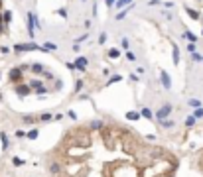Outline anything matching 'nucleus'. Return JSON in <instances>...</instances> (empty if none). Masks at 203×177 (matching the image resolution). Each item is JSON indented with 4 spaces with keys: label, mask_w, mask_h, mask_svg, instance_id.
<instances>
[{
    "label": "nucleus",
    "mask_w": 203,
    "mask_h": 177,
    "mask_svg": "<svg viewBox=\"0 0 203 177\" xmlns=\"http://www.w3.org/2000/svg\"><path fill=\"white\" fill-rule=\"evenodd\" d=\"M61 88H63V83H61V81H55V91H61Z\"/></svg>",
    "instance_id": "nucleus-41"
},
{
    "label": "nucleus",
    "mask_w": 203,
    "mask_h": 177,
    "mask_svg": "<svg viewBox=\"0 0 203 177\" xmlns=\"http://www.w3.org/2000/svg\"><path fill=\"white\" fill-rule=\"evenodd\" d=\"M22 120L26 122V124H34V122L38 120V118H36V116H32V114H26V116H22Z\"/></svg>",
    "instance_id": "nucleus-22"
},
{
    "label": "nucleus",
    "mask_w": 203,
    "mask_h": 177,
    "mask_svg": "<svg viewBox=\"0 0 203 177\" xmlns=\"http://www.w3.org/2000/svg\"><path fill=\"white\" fill-rule=\"evenodd\" d=\"M81 88H83V81H81V79H79V81H77V83H75V92H79V91H81Z\"/></svg>",
    "instance_id": "nucleus-38"
},
{
    "label": "nucleus",
    "mask_w": 203,
    "mask_h": 177,
    "mask_svg": "<svg viewBox=\"0 0 203 177\" xmlns=\"http://www.w3.org/2000/svg\"><path fill=\"white\" fill-rule=\"evenodd\" d=\"M193 116H195V118H201V116H203V108H201V106H199V108H195Z\"/></svg>",
    "instance_id": "nucleus-34"
},
{
    "label": "nucleus",
    "mask_w": 203,
    "mask_h": 177,
    "mask_svg": "<svg viewBox=\"0 0 203 177\" xmlns=\"http://www.w3.org/2000/svg\"><path fill=\"white\" fill-rule=\"evenodd\" d=\"M40 136V132H38V128L36 130H30V132H28V140H36V138Z\"/></svg>",
    "instance_id": "nucleus-24"
},
{
    "label": "nucleus",
    "mask_w": 203,
    "mask_h": 177,
    "mask_svg": "<svg viewBox=\"0 0 203 177\" xmlns=\"http://www.w3.org/2000/svg\"><path fill=\"white\" fill-rule=\"evenodd\" d=\"M44 79H45V81H49V79L53 81V73H51V71H44Z\"/></svg>",
    "instance_id": "nucleus-33"
},
{
    "label": "nucleus",
    "mask_w": 203,
    "mask_h": 177,
    "mask_svg": "<svg viewBox=\"0 0 203 177\" xmlns=\"http://www.w3.org/2000/svg\"><path fill=\"white\" fill-rule=\"evenodd\" d=\"M6 26H8L6 22H0V33H4V32H6Z\"/></svg>",
    "instance_id": "nucleus-39"
},
{
    "label": "nucleus",
    "mask_w": 203,
    "mask_h": 177,
    "mask_svg": "<svg viewBox=\"0 0 203 177\" xmlns=\"http://www.w3.org/2000/svg\"><path fill=\"white\" fill-rule=\"evenodd\" d=\"M126 59H128V61H136V55L132 51H126Z\"/></svg>",
    "instance_id": "nucleus-36"
},
{
    "label": "nucleus",
    "mask_w": 203,
    "mask_h": 177,
    "mask_svg": "<svg viewBox=\"0 0 203 177\" xmlns=\"http://www.w3.org/2000/svg\"><path fill=\"white\" fill-rule=\"evenodd\" d=\"M28 33H30V37L36 36V16H34V12H28Z\"/></svg>",
    "instance_id": "nucleus-6"
},
{
    "label": "nucleus",
    "mask_w": 203,
    "mask_h": 177,
    "mask_svg": "<svg viewBox=\"0 0 203 177\" xmlns=\"http://www.w3.org/2000/svg\"><path fill=\"white\" fill-rule=\"evenodd\" d=\"M160 83H162V87L166 88V91L172 88V77H170L168 71H160Z\"/></svg>",
    "instance_id": "nucleus-4"
},
{
    "label": "nucleus",
    "mask_w": 203,
    "mask_h": 177,
    "mask_svg": "<svg viewBox=\"0 0 203 177\" xmlns=\"http://www.w3.org/2000/svg\"><path fill=\"white\" fill-rule=\"evenodd\" d=\"M184 36H185V37H187V40H189V41H193V43H195V41H197V37H195V36H193V33H191V32H185V33H184Z\"/></svg>",
    "instance_id": "nucleus-30"
},
{
    "label": "nucleus",
    "mask_w": 203,
    "mask_h": 177,
    "mask_svg": "<svg viewBox=\"0 0 203 177\" xmlns=\"http://www.w3.org/2000/svg\"><path fill=\"white\" fill-rule=\"evenodd\" d=\"M10 20H12V14H10L8 10H4V22H6V24H10Z\"/></svg>",
    "instance_id": "nucleus-32"
},
{
    "label": "nucleus",
    "mask_w": 203,
    "mask_h": 177,
    "mask_svg": "<svg viewBox=\"0 0 203 177\" xmlns=\"http://www.w3.org/2000/svg\"><path fill=\"white\" fill-rule=\"evenodd\" d=\"M51 118H55V116H51V114H49V112H44V114L40 116V120H41V122H49V120H51Z\"/></svg>",
    "instance_id": "nucleus-27"
},
{
    "label": "nucleus",
    "mask_w": 203,
    "mask_h": 177,
    "mask_svg": "<svg viewBox=\"0 0 203 177\" xmlns=\"http://www.w3.org/2000/svg\"><path fill=\"white\" fill-rule=\"evenodd\" d=\"M128 4H132V0H117L114 8H117V10H121V8H126Z\"/></svg>",
    "instance_id": "nucleus-18"
},
{
    "label": "nucleus",
    "mask_w": 203,
    "mask_h": 177,
    "mask_svg": "<svg viewBox=\"0 0 203 177\" xmlns=\"http://www.w3.org/2000/svg\"><path fill=\"white\" fill-rule=\"evenodd\" d=\"M105 128V122L103 120H93L91 122V130H103Z\"/></svg>",
    "instance_id": "nucleus-16"
},
{
    "label": "nucleus",
    "mask_w": 203,
    "mask_h": 177,
    "mask_svg": "<svg viewBox=\"0 0 203 177\" xmlns=\"http://www.w3.org/2000/svg\"><path fill=\"white\" fill-rule=\"evenodd\" d=\"M22 75H24V69L22 67H14V69H10V81L12 83H18V81H22Z\"/></svg>",
    "instance_id": "nucleus-5"
},
{
    "label": "nucleus",
    "mask_w": 203,
    "mask_h": 177,
    "mask_svg": "<svg viewBox=\"0 0 203 177\" xmlns=\"http://www.w3.org/2000/svg\"><path fill=\"white\" fill-rule=\"evenodd\" d=\"M105 2H107V6H109V8H113L114 4H117V0H105Z\"/></svg>",
    "instance_id": "nucleus-42"
},
{
    "label": "nucleus",
    "mask_w": 203,
    "mask_h": 177,
    "mask_svg": "<svg viewBox=\"0 0 203 177\" xmlns=\"http://www.w3.org/2000/svg\"><path fill=\"white\" fill-rule=\"evenodd\" d=\"M140 118H142V114H140V112H134V110H128V112H126V120L136 122V120H140Z\"/></svg>",
    "instance_id": "nucleus-13"
},
{
    "label": "nucleus",
    "mask_w": 203,
    "mask_h": 177,
    "mask_svg": "<svg viewBox=\"0 0 203 177\" xmlns=\"http://www.w3.org/2000/svg\"><path fill=\"white\" fill-rule=\"evenodd\" d=\"M109 57L110 59H118V57H121V49H117V47L109 49Z\"/></svg>",
    "instance_id": "nucleus-20"
},
{
    "label": "nucleus",
    "mask_w": 203,
    "mask_h": 177,
    "mask_svg": "<svg viewBox=\"0 0 203 177\" xmlns=\"http://www.w3.org/2000/svg\"><path fill=\"white\" fill-rule=\"evenodd\" d=\"M45 49H47V51H55L57 49V43H51V41H45V45H44Z\"/></svg>",
    "instance_id": "nucleus-25"
},
{
    "label": "nucleus",
    "mask_w": 203,
    "mask_h": 177,
    "mask_svg": "<svg viewBox=\"0 0 203 177\" xmlns=\"http://www.w3.org/2000/svg\"><path fill=\"white\" fill-rule=\"evenodd\" d=\"M79 49H81V43H79V41H77V43H73V51H79Z\"/></svg>",
    "instance_id": "nucleus-43"
},
{
    "label": "nucleus",
    "mask_w": 203,
    "mask_h": 177,
    "mask_svg": "<svg viewBox=\"0 0 203 177\" xmlns=\"http://www.w3.org/2000/svg\"><path fill=\"white\" fill-rule=\"evenodd\" d=\"M121 81H122V75H113V77H110L109 81H107V87L113 85V83H121Z\"/></svg>",
    "instance_id": "nucleus-21"
},
{
    "label": "nucleus",
    "mask_w": 203,
    "mask_h": 177,
    "mask_svg": "<svg viewBox=\"0 0 203 177\" xmlns=\"http://www.w3.org/2000/svg\"><path fill=\"white\" fill-rule=\"evenodd\" d=\"M187 49H189V53H193V51H195V43H193V41H191V43H187Z\"/></svg>",
    "instance_id": "nucleus-40"
},
{
    "label": "nucleus",
    "mask_w": 203,
    "mask_h": 177,
    "mask_svg": "<svg viewBox=\"0 0 203 177\" xmlns=\"http://www.w3.org/2000/svg\"><path fill=\"white\" fill-rule=\"evenodd\" d=\"M158 124L162 126V128H173V124H176V122H173L172 118H166V120H160Z\"/></svg>",
    "instance_id": "nucleus-15"
},
{
    "label": "nucleus",
    "mask_w": 203,
    "mask_h": 177,
    "mask_svg": "<svg viewBox=\"0 0 203 177\" xmlns=\"http://www.w3.org/2000/svg\"><path fill=\"white\" fill-rule=\"evenodd\" d=\"M30 69H32V73L34 75H44V65H40V63H34V65H30Z\"/></svg>",
    "instance_id": "nucleus-12"
},
{
    "label": "nucleus",
    "mask_w": 203,
    "mask_h": 177,
    "mask_svg": "<svg viewBox=\"0 0 203 177\" xmlns=\"http://www.w3.org/2000/svg\"><path fill=\"white\" fill-rule=\"evenodd\" d=\"M130 8H132V4H130V6H126V8H122V10H121V12H118V14H117V16H114V18H117V20H122V18H124V16H126V14H128V12H130Z\"/></svg>",
    "instance_id": "nucleus-19"
},
{
    "label": "nucleus",
    "mask_w": 203,
    "mask_h": 177,
    "mask_svg": "<svg viewBox=\"0 0 203 177\" xmlns=\"http://www.w3.org/2000/svg\"><path fill=\"white\" fill-rule=\"evenodd\" d=\"M73 63H75L77 71H81V73H83V71L87 69V65H89V59L83 57V55H79V57H75V61H73Z\"/></svg>",
    "instance_id": "nucleus-7"
},
{
    "label": "nucleus",
    "mask_w": 203,
    "mask_h": 177,
    "mask_svg": "<svg viewBox=\"0 0 203 177\" xmlns=\"http://www.w3.org/2000/svg\"><path fill=\"white\" fill-rule=\"evenodd\" d=\"M14 136H16V138H28V132H24V130H16Z\"/></svg>",
    "instance_id": "nucleus-31"
},
{
    "label": "nucleus",
    "mask_w": 203,
    "mask_h": 177,
    "mask_svg": "<svg viewBox=\"0 0 203 177\" xmlns=\"http://www.w3.org/2000/svg\"><path fill=\"white\" fill-rule=\"evenodd\" d=\"M185 12H187V16H189V18H193V20H199L201 18V14L197 10H193V8H187Z\"/></svg>",
    "instance_id": "nucleus-17"
},
{
    "label": "nucleus",
    "mask_w": 203,
    "mask_h": 177,
    "mask_svg": "<svg viewBox=\"0 0 203 177\" xmlns=\"http://www.w3.org/2000/svg\"><path fill=\"white\" fill-rule=\"evenodd\" d=\"M187 104H189L191 108H199V106H201V102H199L197 99H189V100H187Z\"/></svg>",
    "instance_id": "nucleus-23"
},
{
    "label": "nucleus",
    "mask_w": 203,
    "mask_h": 177,
    "mask_svg": "<svg viewBox=\"0 0 203 177\" xmlns=\"http://www.w3.org/2000/svg\"><path fill=\"white\" fill-rule=\"evenodd\" d=\"M140 114H142V118H146V120H154V118H156V116H154V112H152L148 106H144L142 110H140Z\"/></svg>",
    "instance_id": "nucleus-10"
},
{
    "label": "nucleus",
    "mask_w": 203,
    "mask_h": 177,
    "mask_svg": "<svg viewBox=\"0 0 203 177\" xmlns=\"http://www.w3.org/2000/svg\"><path fill=\"white\" fill-rule=\"evenodd\" d=\"M172 110H173V106H172V104H170V102H166V104H162V106H160L158 108V112H156V120H166V118H170V114H172Z\"/></svg>",
    "instance_id": "nucleus-1"
},
{
    "label": "nucleus",
    "mask_w": 203,
    "mask_h": 177,
    "mask_svg": "<svg viewBox=\"0 0 203 177\" xmlns=\"http://www.w3.org/2000/svg\"><path fill=\"white\" fill-rule=\"evenodd\" d=\"M67 114H69V118H73V120H75V118H77V114H75V112H73V110H69Z\"/></svg>",
    "instance_id": "nucleus-45"
},
{
    "label": "nucleus",
    "mask_w": 203,
    "mask_h": 177,
    "mask_svg": "<svg viewBox=\"0 0 203 177\" xmlns=\"http://www.w3.org/2000/svg\"><path fill=\"white\" fill-rule=\"evenodd\" d=\"M49 173H51V175H59L61 173V163L51 161V163H49Z\"/></svg>",
    "instance_id": "nucleus-9"
},
{
    "label": "nucleus",
    "mask_w": 203,
    "mask_h": 177,
    "mask_svg": "<svg viewBox=\"0 0 203 177\" xmlns=\"http://www.w3.org/2000/svg\"><path fill=\"white\" fill-rule=\"evenodd\" d=\"M191 59H193V61H203V57L199 55V53H195V51L191 53Z\"/></svg>",
    "instance_id": "nucleus-35"
},
{
    "label": "nucleus",
    "mask_w": 203,
    "mask_h": 177,
    "mask_svg": "<svg viewBox=\"0 0 203 177\" xmlns=\"http://www.w3.org/2000/svg\"><path fill=\"white\" fill-rule=\"evenodd\" d=\"M12 165L22 167V165H24V159H20V158H12Z\"/></svg>",
    "instance_id": "nucleus-28"
},
{
    "label": "nucleus",
    "mask_w": 203,
    "mask_h": 177,
    "mask_svg": "<svg viewBox=\"0 0 203 177\" xmlns=\"http://www.w3.org/2000/svg\"><path fill=\"white\" fill-rule=\"evenodd\" d=\"M30 92H34V88L30 87V83H18V85H16V95L20 96V99H24V96H28L30 95Z\"/></svg>",
    "instance_id": "nucleus-3"
},
{
    "label": "nucleus",
    "mask_w": 203,
    "mask_h": 177,
    "mask_svg": "<svg viewBox=\"0 0 203 177\" xmlns=\"http://www.w3.org/2000/svg\"><path fill=\"white\" fill-rule=\"evenodd\" d=\"M128 45H130L128 37H122V40H121V47H122V49H128Z\"/></svg>",
    "instance_id": "nucleus-29"
},
{
    "label": "nucleus",
    "mask_w": 203,
    "mask_h": 177,
    "mask_svg": "<svg viewBox=\"0 0 203 177\" xmlns=\"http://www.w3.org/2000/svg\"><path fill=\"white\" fill-rule=\"evenodd\" d=\"M34 49H44V51H47L45 47H40V45H36V43H16L14 45L16 53H20V51H34Z\"/></svg>",
    "instance_id": "nucleus-2"
},
{
    "label": "nucleus",
    "mask_w": 203,
    "mask_h": 177,
    "mask_svg": "<svg viewBox=\"0 0 203 177\" xmlns=\"http://www.w3.org/2000/svg\"><path fill=\"white\" fill-rule=\"evenodd\" d=\"M30 87L34 88V92H36V91H40V88H44L45 85H44V83L40 81V79H36V77H34V79H32V81H30Z\"/></svg>",
    "instance_id": "nucleus-11"
},
{
    "label": "nucleus",
    "mask_w": 203,
    "mask_h": 177,
    "mask_svg": "<svg viewBox=\"0 0 203 177\" xmlns=\"http://www.w3.org/2000/svg\"><path fill=\"white\" fill-rule=\"evenodd\" d=\"M146 140H150V142H154V140H156V136H154V134H148V136H146Z\"/></svg>",
    "instance_id": "nucleus-44"
},
{
    "label": "nucleus",
    "mask_w": 203,
    "mask_h": 177,
    "mask_svg": "<svg viewBox=\"0 0 203 177\" xmlns=\"http://www.w3.org/2000/svg\"><path fill=\"white\" fill-rule=\"evenodd\" d=\"M195 120H197L195 116H187V118H185V126H187V128H191V126L195 124Z\"/></svg>",
    "instance_id": "nucleus-26"
},
{
    "label": "nucleus",
    "mask_w": 203,
    "mask_h": 177,
    "mask_svg": "<svg viewBox=\"0 0 203 177\" xmlns=\"http://www.w3.org/2000/svg\"><path fill=\"white\" fill-rule=\"evenodd\" d=\"M0 144H2V151H6L8 148H10V138L6 136V132L0 134Z\"/></svg>",
    "instance_id": "nucleus-8"
},
{
    "label": "nucleus",
    "mask_w": 203,
    "mask_h": 177,
    "mask_svg": "<svg viewBox=\"0 0 203 177\" xmlns=\"http://www.w3.org/2000/svg\"><path fill=\"white\" fill-rule=\"evenodd\" d=\"M83 2H85V0H83Z\"/></svg>",
    "instance_id": "nucleus-46"
},
{
    "label": "nucleus",
    "mask_w": 203,
    "mask_h": 177,
    "mask_svg": "<svg viewBox=\"0 0 203 177\" xmlns=\"http://www.w3.org/2000/svg\"><path fill=\"white\" fill-rule=\"evenodd\" d=\"M172 61H173V65H177L180 63V49H177V45H173V49H172Z\"/></svg>",
    "instance_id": "nucleus-14"
},
{
    "label": "nucleus",
    "mask_w": 203,
    "mask_h": 177,
    "mask_svg": "<svg viewBox=\"0 0 203 177\" xmlns=\"http://www.w3.org/2000/svg\"><path fill=\"white\" fill-rule=\"evenodd\" d=\"M105 41H107V33H105V32H103V33H101V36H99V43H101V45H103V43H105Z\"/></svg>",
    "instance_id": "nucleus-37"
}]
</instances>
